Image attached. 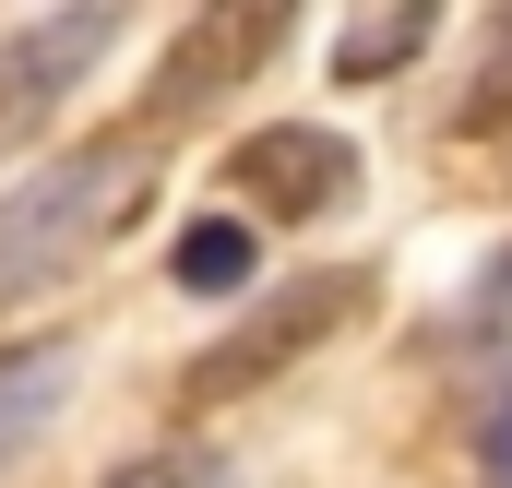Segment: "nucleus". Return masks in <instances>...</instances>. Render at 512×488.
I'll return each mask as SVG.
<instances>
[{
    "mask_svg": "<svg viewBox=\"0 0 512 488\" xmlns=\"http://www.w3.org/2000/svg\"><path fill=\"white\" fill-rule=\"evenodd\" d=\"M143 179H155V143H143V131H96V143L24 167V179L0 191V310L72 286V274L143 215Z\"/></svg>",
    "mask_w": 512,
    "mask_h": 488,
    "instance_id": "1",
    "label": "nucleus"
},
{
    "mask_svg": "<svg viewBox=\"0 0 512 488\" xmlns=\"http://www.w3.org/2000/svg\"><path fill=\"white\" fill-rule=\"evenodd\" d=\"M358 298H370V274H346V262H334V274H286L274 298H251V310H239V322H227L203 358L179 369V393H191V405L262 393L274 369H298L310 346H322V334H346V322H358Z\"/></svg>",
    "mask_w": 512,
    "mask_h": 488,
    "instance_id": "2",
    "label": "nucleus"
},
{
    "mask_svg": "<svg viewBox=\"0 0 512 488\" xmlns=\"http://www.w3.org/2000/svg\"><path fill=\"white\" fill-rule=\"evenodd\" d=\"M120 48V0H60V12H36V24H12L0 36V155H24L48 108L96 72Z\"/></svg>",
    "mask_w": 512,
    "mask_h": 488,
    "instance_id": "3",
    "label": "nucleus"
},
{
    "mask_svg": "<svg viewBox=\"0 0 512 488\" xmlns=\"http://www.w3.org/2000/svg\"><path fill=\"white\" fill-rule=\"evenodd\" d=\"M274 48H286V0H215V12H191V24H179V48L155 60V120L215 108L227 84H251Z\"/></svg>",
    "mask_w": 512,
    "mask_h": 488,
    "instance_id": "4",
    "label": "nucleus"
},
{
    "mask_svg": "<svg viewBox=\"0 0 512 488\" xmlns=\"http://www.w3.org/2000/svg\"><path fill=\"white\" fill-rule=\"evenodd\" d=\"M227 191H251L274 227L334 215V203L358 191V143H346V131H322V120H274V131H251V143L227 155Z\"/></svg>",
    "mask_w": 512,
    "mask_h": 488,
    "instance_id": "5",
    "label": "nucleus"
},
{
    "mask_svg": "<svg viewBox=\"0 0 512 488\" xmlns=\"http://www.w3.org/2000/svg\"><path fill=\"white\" fill-rule=\"evenodd\" d=\"M72 381H84V346L72 334H36V346H0V477L60 429V405H72Z\"/></svg>",
    "mask_w": 512,
    "mask_h": 488,
    "instance_id": "6",
    "label": "nucleus"
},
{
    "mask_svg": "<svg viewBox=\"0 0 512 488\" xmlns=\"http://www.w3.org/2000/svg\"><path fill=\"white\" fill-rule=\"evenodd\" d=\"M429 24H441L429 0H393V12H358V24L334 36V72H346V84H370V72H405V60L429 48Z\"/></svg>",
    "mask_w": 512,
    "mask_h": 488,
    "instance_id": "7",
    "label": "nucleus"
},
{
    "mask_svg": "<svg viewBox=\"0 0 512 488\" xmlns=\"http://www.w3.org/2000/svg\"><path fill=\"white\" fill-rule=\"evenodd\" d=\"M167 274H179L191 298H227V286H251V227H239V215H203V227H179Z\"/></svg>",
    "mask_w": 512,
    "mask_h": 488,
    "instance_id": "8",
    "label": "nucleus"
},
{
    "mask_svg": "<svg viewBox=\"0 0 512 488\" xmlns=\"http://www.w3.org/2000/svg\"><path fill=\"white\" fill-rule=\"evenodd\" d=\"M512 120V12L477 24V72H465V96L441 108V131H501Z\"/></svg>",
    "mask_w": 512,
    "mask_h": 488,
    "instance_id": "9",
    "label": "nucleus"
},
{
    "mask_svg": "<svg viewBox=\"0 0 512 488\" xmlns=\"http://www.w3.org/2000/svg\"><path fill=\"white\" fill-rule=\"evenodd\" d=\"M108 488H227V453H203V441H167V453H131Z\"/></svg>",
    "mask_w": 512,
    "mask_h": 488,
    "instance_id": "10",
    "label": "nucleus"
},
{
    "mask_svg": "<svg viewBox=\"0 0 512 488\" xmlns=\"http://www.w3.org/2000/svg\"><path fill=\"white\" fill-rule=\"evenodd\" d=\"M489 477L512 488V405H501V417H489Z\"/></svg>",
    "mask_w": 512,
    "mask_h": 488,
    "instance_id": "11",
    "label": "nucleus"
}]
</instances>
